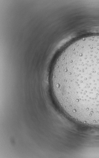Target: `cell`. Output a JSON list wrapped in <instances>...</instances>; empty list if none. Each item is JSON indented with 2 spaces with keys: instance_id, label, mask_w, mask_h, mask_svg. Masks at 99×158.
I'll use <instances>...</instances> for the list:
<instances>
[{
  "instance_id": "6da1fadb",
  "label": "cell",
  "mask_w": 99,
  "mask_h": 158,
  "mask_svg": "<svg viewBox=\"0 0 99 158\" xmlns=\"http://www.w3.org/2000/svg\"><path fill=\"white\" fill-rule=\"evenodd\" d=\"M56 99L76 121L99 126V35L83 38L59 56L51 77Z\"/></svg>"
}]
</instances>
